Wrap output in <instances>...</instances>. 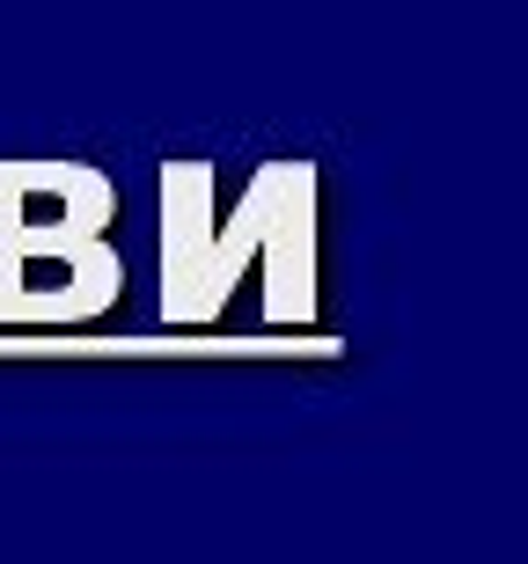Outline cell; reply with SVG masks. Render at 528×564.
I'll return each mask as SVG.
<instances>
[{
	"label": "cell",
	"instance_id": "obj_1",
	"mask_svg": "<svg viewBox=\"0 0 528 564\" xmlns=\"http://www.w3.org/2000/svg\"><path fill=\"white\" fill-rule=\"evenodd\" d=\"M118 191L82 162H0V323H88L126 286Z\"/></svg>",
	"mask_w": 528,
	"mask_h": 564
}]
</instances>
